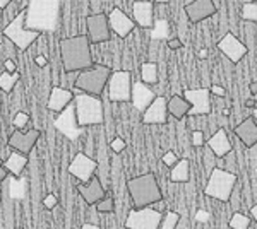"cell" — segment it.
<instances>
[{"instance_id":"obj_1","label":"cell","mask_w":257,"mask_h":229,"mask_svg":"<svg viewBox=\"0 0 257 229\" xmlns=\"http://www.w3.org/2000/svg\"><path fill=\"white\" fill-rule=\"evenodd\" d=\"M60 62L67 74L82 72L94 65L93 53H91V40L88 35H76L59 41Z\"/></svg>"},{"instance_id":"obj_2","label":"cell","mask_w":257,"mask_h":229,"mask_svg":"<svg viewBox=\"0 0 257 229\" xmlns=\"http://www.w3.org/2000/svg\"><path fill=\"white\" fill-rule=\"evenodd\" d=\"M62 0H28L26 28L40 33H53L59 26Z\"/></svg>"},{"instance_id":"obj_3","label":"cell","mask_w":257,"mask_h":229,"mask_svg":"<svg viewBox=\"0 0 257 229\" xmlns=\"http://www.w3.org/2000/svg\"><path fill=\"white\" fill-rule=\"evenodd\" d=\"M127 190L132 198V203H134V209L153 207L155 203L163 200L160 183L153 173H144L131 178L127 181Z\"/></svg>"},{"instance_id":"obj_4","label":"cell","mask_w":257,"mask_h":229,"mask_svg":"<svg viewBox=\"0 0 257 229\" xmlns=\"http://www.w3.org/2000/svg\"><path fill=\"white\" fill-rule=\"evenodd\" d=\"M111 74L113 72L108 65L94 64L93 67L77 72L76 81H74V89H79L81 93L86 94L101 96L103 91L108 87Z\"/></svg>"},{"instance_id":"obj_5","label":"cell","mask_w":257,"mask_h":229,"mask_svg":"<svg viewBox=\"0 0 257 229\" xmlns=\"http://www.w3.org/2000/svg\"><path fill=\"white\" fill-rule=\"evenodd\" d=\"M77 122L81 127H94V125L105 123V106L99 96L79 93L74 98Z\"/></svg>"},{"instance_id":"obj_6","label":"cell","mask_w":257,"mask_h":229,"mask_svg":"<svg viewBox=\"0 0 257 229\" xmlns=\"http://www.w3.org/2000/svg\"><path fill=\"white\" fill-rule=\"evenodd\" d=\"M237 181H238V178L235 173L228 171V169H223V168H214L213 171L209 173L208 183H206V186H204V195L219 202H230Z\"/></svg>"},{"instance_id":"obj_7","label":"cell","mask_w":257,"mask_h":229,"mask_svg":"<svg viewBox=\"0 0 257 229\" xmlns=\"http://www.w3.org/2000/svg\"><path fill=\"white\" fill-rule=\"evenodd\" d=\"M2 36L9 40L19 52H26L28 48L41 36L40 31H33L26 28V7L2 29Z\"/></svg>"},{"instance_id":"obj_8","label":"cell","mask_w":257,"mask_h":229,"mask_svg":"<svg viewBox=\"0 0 257 229\" xmlns=\"http://www.w3.org/2000/svg\"><path fill=\"white\" fill-rule=\"evenodd\" d=\"M132 74L128 70H115L108 82V98L113 103H128L132 99Z\"/></svg>"},{"instance_id":"obj_9","label":"cell","mask_w":257,"mask_h":229,"mask_svg":"<svg viewBox=\"0 0 257 229\" xmlns=\"http://www.w3.org/2000/svg\"><path fill=\"white\" fill-rule=\"evenodd\" d=\"M163 215L160 210L153 207H144V209H132L128 210L125 219L127 229H161V220Z\"/></svg>"},{"instance_id":"obj_10","label":"cell","mask_w":257,"mask_h":229,"mask_svg":"<svg viewBox=\"0 0 257 229\" xmlns=\"http://www.w3.org/2000/svg\"><path fill=\"white\" fill-rule=\"evenodd\" d=\"M55 127H57V130L62 132V134L67 137L69 140H72V142L84 134V127H81L79 122H77L76 106H74V103L65 108L62 113L57 115Z\"/></svg>"},{"instance_id":"obj_11","label":"cell","mask_w":257,"mask_h":229,"mask_svg":"<svg viewBox=\"0 0 257 229\" xmlns=\"http://www.w3.org/2000/svg\"><path fill=\"white\" fill-rule=\"evenodd\" d=\"M86 29L88 33L86 35L89 36L91 43H106L111 38V28H110V19L108 14H103V12H98V14H93L86 19Z\"/></svg>"},{"instance_id":"obj_12","label":"cell","mask_w":257,"mask_h":229,"mask_svg":"<svg viewBox=\"0 0 257 229\" xmlns=\"http://www.w3.org/2000/svg\"><path fill=\"white\" fill-rule=\"evenodd\" d=\"M96 169H98V162L94 161L93 157L86 156L84 152H77L69 164V173L81 183H88L93 180V178L96 176V174H94Z\"/></svg>"},{"instance_id":"obj_13","label":"cell","mask_w":257,"mask_h":229,"mask_svg":"<svg viewBox=\"0 0 257 229\" xmlns=\"http://www.w3.org/2000/svg\"><path fill=\"white\" fill-rule=\"evenodd\" d=\"M184 98L190 103L189 116H201L211 113V91L209 87H194L185 89Z\"/></svg>"},{"instance_id":"obj_14","label":"cell","mask_w":257,"mask_h":229,"mask_svg":"<svg viewBox=\"0 0 257 229\" xmlns=\"http://www.w3.org/2000/svg\"><path fill=\"white\" fill-rule=\"evenodd\" d=\"M41 132L38 128H30V130L23 132V130H14L7 139V145L12 149V151L23 152L26 156H30L31 151L35 149L36 142H38Z\"/></svg>"},{"instance_id":"obj_15","label":"cell","mask_w":257,"mask_h":229,"mask_svg":"<svg viewBox=\"0 0 257 229\" xmlns=\"http://www.w3.org/2000/svg\"><path fill=\"white\" fill-rule=\"evenodd\" d=\"M218 50L230 62L238 64V62L247 55L248 47L243 43V41H240L233 33H225V36L218 41Z\"/></svg>"},{"instance_id":"obj_16","label":"cell","mask_w":257,"mask_h":229,"mask_svg":"<svg viewBox=\"0 0 257 229\" xmlns=\"http://www.w3.org/2000/svg\"><path fill=\"white\" fill-rule=\"evenodd\" d=\"M184 12L190 23L197 24L204 19L213 18L218 12V7L214 4V0H192L184 7Z\"/></svg>"},{"instance_id":"obj_17","label":"cell","mask_w":257,"mask_h":229,"mask_svg":"<svg viewBox=\"0 0 257 229\" xmlns=\"http://www.w3.org/2000/svg\"><path fill=\"white\" fill-rule=\"evenodd\" d=\"M132 19L143 29L155 26V2L153 0H136L132 4Z\"/></svg>"},{"instance_id":"obj_18","label":"cell","mask_w":257,"mask_h":229,"mask_svg":"<svg viewBox=\"0 0 257 229\" xmlns=\"http://www.w3.org/2000/svg\"><path fill=\"white\" fill-rule=\"evenodd\" d=\"M108 19H110V28L118 38H127L132 31L136 29V21L123 12L120 7H113L111 12L108 14Z\"/></svg>"},{"instance_id":"obj_19","label":"cell","mask_w":257,"mask_h":229,"mask_svg":"<svg viewBox=\"0 0 257 229\" xmlns=\"http://www.w3.org/2000/svg\"><path fill=\"white\" fill-rule=\"evenodd\" d=\"M168 101L163 96H156V99L151 103V106L143 113L144 125H165L168 120Z\"/></svg>"},{"instance_id":"obj_20","label":"cell","mask_w":257,"mask_h":229,"mask_svg":"<svg viewBox=\"0 0 257 229\" xmlns=\"http://www.w3.org/2000/svg\"><path fill=\"white\" fill-rule=\"evenodd\" d=\"M74 98H76V94H74L72 89H65V87L55 86V87H52V91H50L47 108L50 111H53V113L59 115L69 105H72Z\"/></svg>"},{"instance_id":"obj_21","label":"cell","mask_w":257,"mask_h":229,"mask_svg":"<svg viewBox=\"0 0 257 229\" xmlns=\"http://www.w3.org/2000/svg\"><path fill=\"white\" fill-rule=\"evenodd\" d=\"M156 99V94L155 91L151 89L148 84H144L143 81H138L134 82V87H132V106L136 108V110L139 111V113H144V111L148 110L149 106H151V103Z\"/></svg>"},{"instance_id":"obj_22","label":"cell","mask_w":257,"mask_h":229,"mask_svg":"<svg viewBox=\"0 0 257 229\" xmlns=\"http://www.w3.org/2000/svg\"><path fill=\"white\" fill-rule=\"evenodd\" d=\"M77 191H79V195L84 198V202L88 203V205H96L99 200H103V198L106 197V190H105V186L101 185L98 176H94L93 180L88 183H79V185H77Z\"/></svg>"},{"instance_id":"obj_23","label":"cell","mask_w":257,"mask_h":229,"mask_svg":"<svg viewBox=\"0 0 257 229\" xmlns=\"http://www.w3.org/2000/svg\"><path fill=\"white\" fill-rule=\"evenodd\" d=\"M206 145H208L218 157H226L230 152H233V145H231L230 137H228L225 128H218V130L209 137Z\"/></svg>"},{"instance_id":"obj_24","label":"cell","mask_w":257,"mask_h":229,"mask_svg":"<svg viewBox=\"0 0 257 229\" xmlns=\"http://www.w3.org/2000/svg\"><path fill=\"white\" fill-rule=\"evenodd\" d=\"M235 135L240 139V142L247 147H254L257 145V122L254 116H248V118L242 120L237 127H235Z\"/></svg>"},{"instance_id":"obj_25","label":"cell","mask_w":257,"mask_h":229,"mask_svg":"<svg viewBox=\"0 0 257 229\" xmlns=\"http://www.w3.org/2000/svg\"><path fill=\"white\" fill-rule=\"evenodd\" d=\"M190 103L184 98V94H175L168 99V113L177 120H182L190 113Z\"/></svg>"},{"instance_id":"obj_26","label":"cell","mask_w":257,"mask_h":229,"mask_svg":"<svg viewBox=\"0 0 257 229\" xmlns=\"http://www.w3.org/2000/svg\"><path fill=\"white\" fill-rule=\"evenodd\" d=\"M28 156L23 152H18V151H12L9 156H7V159L2 162L4 166H6L7 169L11 171V174H14L16 178H19L21 174H23L24 168H26L28 164Z\"/></svg>"},{"instance_id":"obj_27","label":"cell","mask_w":257,"mask_h":229,"mask_svg":"<svg viewBox=\"0 0 257 229\" xmlns=\"http://www.w3.org/2000/svg\"><path fill=\"white\" fill-rule=\"evenodd\" d=\"M170 180L173 183H187L190 180V161L187 157H182L175 166H172Z\"/></svg>"},{"instance_id":"obj_28","label":"cell","mask_w":257,"mask_h":229,"mask_svg":"<svg viewBox=\"0 0 257 229\" xmlns=\"http://www.w3.org/2000/svg\"><path fill=\"white\" fill-rule=\"evenodd\" d=\"M141 81L148 86H155L160 81V69L156 62H144L141 65Z\"/></svg>"},{"instance_id":"obj_29","label":"cell","mask_w":257,"mask_h":229,"mask_svg":"<svg viewBox=\"0 0 257 229\" xmlns=\"http://www.w3.org/2000/svg\"><path fill=\"white\" fill-rule=\"evenodd\" d=\"M21 79V74L19 72H7V70H4L2 74H0V87H2V91L6 94L12 93V89L16 87V84L19 82Z\"/></svg>"},{"instance_id":"obj_30","label":"cell","mask_w":257,"mask_h":229,"mask_svg":"<svg viewBox=\"0 0 257 229\" xmlns=\"http://www.w3.org/2000/svg\"><path fill=\"white\" fill-rule=\"evenodd\" d=\"M242 19L245 23L257 24V2H247L242 6Z\"/></svg>"},{"instance_id":"obj_31","label":"cell","mask_w":257,"mask_h":229,"mask_svg":"<svg viewBox=\"0 0 257 229\" xmlns=\"http://www.w3.org/2000/svg\"><path fill=\"white\" fill-rule=\"evenodd\" d=\"M252 224V220L248 215L242 214V212H235L230 219V227L231 229H248Z\"/></svg>"},{"instance_id":"obj_32","label":"cell","mask_w":257,"mask_h":229,"mask_svg":"<svg viewBox=\"0 0 257 229\" xmlns=\"http://www.w3.org/2000/svg\"><path fill=\"white\" fill-rule=\"evenodd\" d=\"M178 222H180V214L175 210H168L161 220V229H177Z\"/></svg>"},{"instance_id":"obj_33","label":"cell","mask_w":257,"mask_h":229,"mask_svg":"<svg viewBox=\"0 0 257 229\" xmlns=\"http://www.w3.org/2000/svg\"><path fill=\"white\" fill-rule=\"evenodd\" d=\"M94 209L98 212H101V214H110V212L115 210V200L113 197H105L103 200H99L96 205H94Z\"/></svg>"},{"instance_id":"obj_34","label":"cell","mask_w":257,"mask_h":229,"mask_svg":"<svg viewBox=\"0 0 257 229\" xmlns=\"http://www.w3.org/2000/svg\"><path fill=\"white\" fill-rule=\"evenodd\" d=\"M202 157H204V166H206V169L211 173L214 168H216V159H218V156L214 154L211 149L208 147V145H204V154H202Z\"/></svg>"},{"instance_id":"obj_35","label":"cell","mask_w":257,"mask_h":229,"mask_svg":"<svg viewBox=\"0 0 257 229\" xmlns=\"http://www.w3.org/2000/svg\"><path fill=\"white\" fill-rule=\"evenodd\" d=\"M30 123V115L26 111H18L12 118V125H14L16 130H21V128H26V125Z\"/></svg>"},{"instance_id":"obj_36","label":"cell","mask_w":257,"mask_h":229,"mask_svg":"<svg viewBox=\"0 0 257 229\" xmlns=\"http://www.w3.org/2000/svg\"><path fill=\"white\" fill-rule=\"evenodd\" d=\"M43 205H45V209H48V210L55 209V207L59 205V197H57L55 193H48L47 197L43 198Z\"/></svg>"},{"instance_id":"obj_37","label":"cell","mask_w":257,"mask_h":229,"mask_svg":"<svg viewBox=\"0 0 257 229\" xmlns=\"http://www.w3.org/2000/svg\"><path fill=\"white\" fill-rule=\"evenodd\" d=\"M192 145H194V147H204V145H206L204 132H202V130H194L192 132Z\"/></svg>"},{"instance_id":"obj_38","label":"cell","mask_w":257,"mask_h":229,"mask_svg":"<svg viewBox=\"0 0 257 229\" xmlns=\"http://www.w3.org/2000/svg\"><path fill=\"white\" fill-rule=\"evenodd\" d=\"M110 147L115 154H120L122 151H125V140L120 139V137H115V139L110 142Z\"/></svg>"},{"instance_id":"obj_39","label":"cell","mask_w":257,"mask_h":229,"mask_svg":"<svg viewBox=\"0 0 257 229\" xmlns=\"http://www.w3.org/2000/svg\"><path fill=\"white\" fill-rule=\"evenodd\" d=\"M161 161H163V164H167V166L172 168V166H175L178 162V156L173 151H167V154L161 157Z\"/></svg>"},{"instance_id":"obj_40","label":"cell","mask_w":257,"mask_h":229,"mask_svg":"<svg viewBox=\"0 0 257 229\" xmlns=\"http://www.w3.org/2000/svg\"><path fill=\"white\" fill-rule=\"evenodd\" d=\"M209 91H211V94H214V96H218V98H225L226 96V89L223 86H218V84H213L209 87Z\"/></svg>"},{"instance_id":"obj_41","label":"cell","mask_w":257,"mask_h":229,"mask_svg":"<svg viewBox=\"0 0 257 229\" xmlns=\"http://www.w3.org/2000/svg\"><path fill=\"white\" fill-rule=\"evenodd\" d=\"M167 47L170 50H180L182 47H184V43H182L178 38H172V40H168V43H167Z\"/></svg>"},{"instance_id":"obj_42","label":"cell","mask_w":257,"mask_h":229,"mask_svg":"<svg viewBox=\"0 0 257 229\" xmlns=\"http://www.w3.org/2000/svg\"><path fill=\"white\" fill-rule=\"evenodd\" d=\"M35 64L38 65V67H47L48 65V58L45 57V55H38L35 58Z\"/></svg>"},{"instance_id":"obj_43","label":"cell","mask_w":257,"mask_h":229,"mask_svg":"<svg viewBox=\"0 0 257 229\" xmlns=\"http://www.w3.org/2000/svg\"><path fill=\"white\" fill-rule=\"evenodd\" d=\"M4 69L7 70V72H18V70H16V64H14V60H6L4 62Z\"/></svg>"},{"instance_id":"obj_44","label":"cell","mask_w":257,"mask_h":229,"mask_svg":"<svg viewBox=\"0 0 257 229\" xmlns=\"http://www.w3.org/2000/svg\"><path fill=\"white\" fill-rule=\"evenodd\" d=\"M9 173H11V171L6 168V166H4V164H0V181H4V180H6V178L9 176Z\"/></svg>"},{"instance_id":"obj_45","label":"cell","mask_w":257,"mask_h":229,"mask_svg":"<svg viewBox=\"0 0 257 229\" xmlns=\"http://www.w3.org/2000/svg\"><path fill=\"white\" fill-rule=\"evenodd\" d=\"M199 58H201V60H204V58H208V55H209V50L208 48H202V50H199Z\"/></svg>"},{"instance_id":"obj_46","label":"cell","mask_w":257,"mask_h":229,"mask_svg":"<svg viewBox=\"0 0 257 229\" xmlns=\"http://www.w3.org/2000/svg\"><path fill=\"white\" fill-rule=\"evenodd\" d=\"M248 91H250V94L257 96V82H255V81H254V82H250V84H248Z\"/></svg>"},{"instance_id":"obj_47","label":"cell","mask_w":257,"mask_h":229,"mask_svg":"<svg viewBox=\"0 0 257 229\" xmlns=\"http://www.w3.org/2000/svg\"><path fill=\"white\" fill-rule=\"evenodd\" d=\"M248 212H250V217L257 222V203H255V205H252V207H250V210H248Z\"/></svg>"},{"instance_id":"obj_48","label":"cell","mask_w":257,"mask_h":229,"mask_svg":"<svg viewBox=\"0 0 257 229\" xmlns=\"http://www.w3.org/2000/svg\"><path fill=\"white\" fill-rule=\"evenodd\" d=\"M81 229H99V226H96V224H93V222H84L81 226Z\"/></svg>"},{"instance_id":"obj_49","label":"cell","mask_w":257,"mask_h":229,"mask_svg":"<svg viewBox=\"0 0 257 229\" xmlns=\"http://www.w3.org/2000/svg\"><path fill=\"white\" fill-rule=\"evenodd\" d=\"M245 108H255V99H252V98H248V99H245Z\"/></svg>"},{"instance_id":"obj_50","label":"cell","mask_w":257,"mask_h":229,"mask_svg":"<svg viewBox=\"0 0 257 229\" xmlns=\"http://www.w3.org/2000/svg\"><path fill=\"white\" fill-rule=\"evenodd\" d=\"M11 2H12V0H0V9H7V7H9L11 6Z\"/></svg>"},{"instance_id":"obj_51","label":"cell","mask_w":257,"mask_h":229,"mask_svg":"<svg viewBox=\"0 0 257 229\" xmlns=\"http://www.w3.org/2000/svg\"><path fill=\"white\" fill-rule=\"evenodd\" d=\"M155 4H167V2H170V0H153Z\"/></svg>"},{"instance_id":"obj_52","label":"cell","mask_w":257,"mask_h":229,"mask_svg":"<svg viewBox=\"0 0 257 229\" xmlns=\"http://www.w3.org/2000/svg\"><path fill=\"white\" fill-rule=\"evenodd\" d=\"M252 116H254V120H255V122H257V106L254 108V113H252Z\"/></svg>"},{"instance_id":"obj_53","label":"cell","mask_w":257,"mask_h":229,"mask_svg":"<svg viewBox=\"0 0 257 229\" xmlns=\"http://www.w3.org/2000/svg\"><path fill=\"white\" fill-rule=\"evenodd\" d=\"M223 115L228 116V115H230V110H228V108H225V110H223Z\"/></svg>"},{"instance_id":"obj_54","label":"cell","mask_w":257,"mask_h":229,"mask_svg":"<svg viewBox=\"0 0 257 229\" xmlns=\"http://www.w3.org/2000/svg\"><path fill=\"white\" fill-rule=\"evenodd\" d=\"M248 2H257V0H248Z\"/></svg>"},{"instance_id":"obj_55","label":"cell","mask_w":257,"mask_h":229,"mask_svg":"<svg viewBox=\"0 0 257 229\" xmlns=\"http://www.w3.org/2000/svg\"><path fill=\"white\" fill-rule=\"evenodd\" d=\"M255 178H257V169H255Z\"/></svg>"},{"instance_id":"obj_56","label":"cell","mask_w":257,"mask_h":229,"mask_svg":"<svg viewBox=\"0 0 257 229\" xmlns=\"http://www.w3.org/2000/svg\"><path fill=\"white\" fill-rule=\"evenodd\" d=\"M19 229H24V227H19Z\"/></svg>"}]
</instances>
